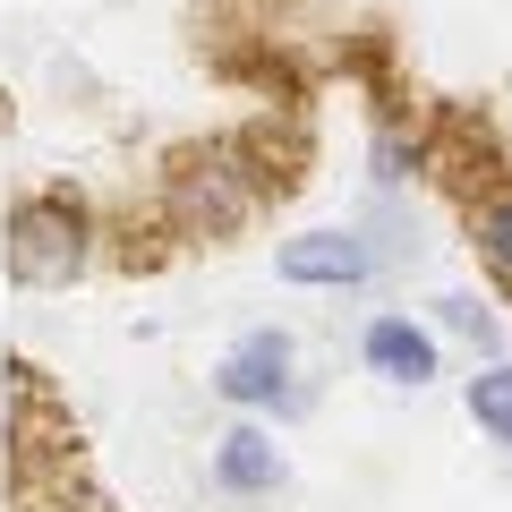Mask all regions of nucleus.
<instances>
[{"mask_svg": "<svg viewBox=\"0 0 512 512\" xmlns=\"http://www.w3.org/2000/svg\"><path fill=\"white\" fill-rule=\"evenodd\" d=\"M0 248H9V274H18L26 291H69V282H86V265H94V214H86V197H69V188H35V197H18Z\"/></svg>", "mask_w": 512, "mask_h": 512, "instance_id": "obj_1", "label": "nucleus"}, {"mask_svg": "<svg viewBox=\"0 0 512 512\" xmlns=\"http://www.w3.org/2000/svg\"><path fill=\"white\" fill-rule=\"evenodd\" d=\"M265 205V171H248L239 146H205V154H180L163 180V214L180 239H231L256 222Z\"/></svg>", "mask_w": 512, "mask_h": 512, "instance_id": "obj_2", "label": "nucleus"}, {"mask_svg": "<svg viewBox=\"0 0 512 512\" xmlns=\"http://www.w3.org/2000/svg\"><path fill=\"white\" fill-rule=\"evenodd\" d=\"M214 393L231 410H299V342L282 325H248L214 359Z\"/></svg>", "mask_w": 512, "mask_h": 512, "instance_id": "obj_3", "label": "nucleus"}, {"mask_svg": "<svg viewBox=\"0 0 512 512\" xmlns=\"http://www.w3.org/2000/svg\"><path fill=\"white\" fill-rule=\"evenodd\" d=\"M274 274L291 282V291H359V282L384 274V248L367 231H350V222H325V231H299L274 248Z\"/></svg>", "mask_w": 512, "mask_h": 512, "instance_id": "obj_4", "label": "nucleus"}, {"mask_svg": "<svg viewBox=\"0 0 512 512\" xmlns=\"http://www.w3.org/2000/svg\"><path fill=\"white\" fill-rule=\"evenodd\" d=\"M359 367H367L376 384H402V393H419V384H436V376H444L436 325H419V316H402V308L367 316V333H359Z\"/></svg>", "mask_w": 512, "mask_h": 512, "instance_id": "obj_5", "label": "nucleus"}, {"mask_svg": "<svg viewBox=\"0 0 512 512\" xmlns=\"http://www.w3.org/2000/svg\"><path fill=\"white\" fill-rule=\"evenodd\" d=\"M282 478H291V461H282L274 427H256V419H239L231 436L214 444V487H222V495H274Z\"/></svg>", "mask_w": 512, "mask_h": 512, "instance_id": "obj_6", "label": "nucleus"}, {"mask_svg": "<svg viewBox=\"0 0 512 512\" xmlns=\"http://www.w3.org/2000/svg\"><path fill=\"white\" fill-rule=\"evenodd\" d=\"M461 410L478 419V436H495L512 453V359H487L470 384H461Z\"/></svg>", "mask_w": 512, "mask_h": 512, "instance_id": "obj_7", "label": "nucleus"}, {"mask_svg": "<svg viewBox=\"0 0 512 512\" xmlns=\"http://www.w3.org/2000/svg\"><path fill=\"white\" fill-rule=\"evenodd\" d=\"M470 248H478V265L495 282H512V188H495V197L470 205Z\"/></svg>", "mask_w": 512, "mask_h": 512, "instance_id": "obj_8", "label": "nucleus"}, {"mask_svg": "<svg viewBox=\"0 0 512 512\" xmlns=\"http://www.w3.org/2000/svg\"><path fill=\"white\" fill-rule=\"evenodd\" d=\"M436 325H444V333H461V342H478V350L504 342L495 308H487V299H470V291H444V299H436Z\"/></svg>", "mask_w": 512, "mask_h": 512, "instance_id": "obj_9", "label": "nucleus"}, {"mask_svg": "<svg viewBox=\"0 0 512 512\" xmlns=\"http://www.w3.org/2000/svg\"><path fill=\"white\" fill-rule=\"evenodd\" d=\"M376 180H419V137L384 128V137H376Z\"/></svg>", "mask_w": 512, "mask_h": 512, "instance_id": "obj_10", "label": "nucleus"}]
</instances>
